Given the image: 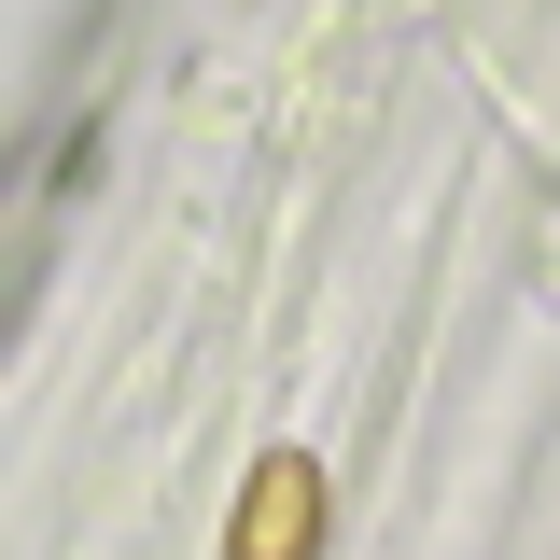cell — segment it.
<instances>
[{"instance_id": "6da1fadb", "label": "cell", "mask_w": 560, "mask_h": 560, "mask_svg": "<svg viewBox=\"0 0 560 560\" xmlns=\"http://www.w3.org/2000/svg\"><path fill=\"white\" fill-rule=\"evenodd\" d=\"M323 547V463L308 448H267L238 477V518H224V560H308Z\"/></svg>"}]
</instances>
